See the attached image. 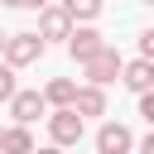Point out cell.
I'll return each instance as SVG.
<instances>
[{
    "mask_svg": "<svg viewBox=\"0 0 154 154\" xmlns=\"http://www.w3.org/2000/svg\"><path fill=\"white\" fill-rule=\"evenodd\" d=\"M0 43H5V34H0Z\"/></svg>",
    "mask_w": 154,
    "mask_h": 154,
    "instance_id": "cell-19",
    "label": "cell"
},
{
    "mask_svg": "<svg viewBox=\"0 0 154 154\" xmlns=\"http://www.w3.org/2000/svg\"><path fill=\"white\" fill-rule=\"evenodd\" d=\"M82 67H87V77H91L96 87H106V82H116V77H120V53H116L111 43H101V48H96Z\"/></svg>",
    "mask_w": 154,
    "mask_h": 154,
    "instance_id": "cell-2",
    "label": "cell"
},
{
    "mask_svg": "<svg viewBox=\"0 0 154 154\" xmlns=\"http://www.w3.org/2000/svg\"><path fill=\"white\" fill-rule=\"evenodd\" d=\"M120 77H125V87L130 91H149V82H154V67H149V58H140V63H120Z\"/></svg>",
    "mask_w": 154,
    "mask_h": 154,
    "instance_id": "cell-9",
    "label": "cell"
},
{
    "mask_svg": "<svg viewBox=\"0 0 154 154\" xmlns=\"http://www.w3.org/2000/svg\"><path fill=\"white\" fill-rule=\"evenodd\" d=\"M10 96H14V67L0 63V101H10Z\"/></svg>",
    "mask_w": 154,
    "mask_h": 154,
    "instance_id": "cell-13",
    "label": "cell"
},
{
    "mask_svg": "<svg viewBox=\"0 0 154 154\" xmlns=\"http://www.w3.org/2000/svg\"><path fill=\"white\" fill-rule=\"evenodd\" d=\"M43 106H48V101H43V91H14V96H10V116H14L19 125L38 120V116H43Z\"/></svg>",
    "mask_w": 154,
    "mask_h": 154,
    "instance_id": "cell-6",
    "label": "cell"
},
{
    "mask_svg": "<svg viewBox=\"0 0 154 154\" xmlns=\"http://www.w3.org/2000/svg\"><path fill=\"white\" fill-rule=\"evenodd\" d=\"M63 10H67L72 19H96V14H101V0H63Z\"/></svg>",
    "mask_w": 154,
    "mask_h": 154,
    "instance_id": "cell-12",
    "label": "cell"
},
{
    "mask_svg": "<svg viewBox=\"0 0 154 154\" xmlns=\"http://www.w3.org/2000/svg\"><path fill=\"white\" fill-rule=\"evenodd\" d=\"M0 53H5V63H10V67H29V63H38L43 38H38V34H10V38L0 43Z\"/></svg>",
    "mask_w": 154,
    "mask_h": 154,
    "instance_id": "cell-1",
    "label": "cell"
},
{
    "mask_svg": "<svg viewBox=\"0 0 154 154\" xmlns=\"http://www.w3.org/2000/svg\"><path fill=\"white\" fill-rule=\"evenodd\" d=\"M29 149H34L29 125H10V130H0V154H29Z\"/></svg>",
    "mask_w": 154,
    "mask_h": 154,
    "instance_id": "cell-8",
    "label": "cell"
},
{
    "mask_svg": "<svg viewBox=\"0 0 154 154\" xmlns=\"http://www.w3.org/2000/svg\"><path fill=\"white\" fill-rule=\"evenodd\" d=\"M140 154H154V135H149V140H140Z\"/></svg>",
    "mask_w": 154,
    "mask_h": 154,
    "instance_id": "cell-17",
    "label": "cell"
},
{
    "mask_svg": "<svg viewBox=\"0 0 154 154\" xmlns=\"http://www.w3.org/2000/svg\"><path fill=\"white\" fill-rule=\"evenodd\" d=\"M29 154H63V144H48V149H29Z\"/></svg>",
    "mask_w": 154,
    "mask_h": 154,
    "instance_id": "cell-18",
    "label": "cell"
},
{
    "mask_svg": "<svg viewBox=\"0 0 154 154\" xmlns=\"http://www.w3.org/2000/svg\"><path fill=\"white\" fill-rule=\"evenodd\" d=\"M140 58H154V29L140 34Z\"/></svg>",
    "mask_w": 154,
    "mask_h": 154,
    "instance_id": "cell-14",
    "label": "cell"
},
{
    "mask_svg": "<svg viewBox=\"0 0 154 154\" xmlns=\"http://www.w3.org/2000/svg\"><path fill=\"white\" fill-rule=\"evenodd\" d=\"M140 116H144V120H154V96H149V91H140Z\"/></svg>",
    "mask_w": 154,
    "mask_h": 154,
    "instance_id": "cell-15",
    "label": "cell"
},
{
    "mask_svg": "<svg viewBox=\"0 0 154 154\" xmlns=\"http://www.w3.org/2000/svg\"><path fill=\"white\" fill-rule=\"evenodd\" d=\"M72 96H77V82L72 77H53L43 87V101H53V106H72Z\"/></svg>",
    "mask_w": 154,
    "mask_h": 154,
    "instance_id": "cell-11",
    "label": "cell"
},
{
    "mask_svg": "<svg viewBox=\"0 0 154 154\" xmlns=\"http://www.w3.org/2000/svg\"><path fill=\"white\" fill-rule=\"evenodd\" d=\"M101 43H106V38H101L96 29H72V34H67V53H72L77 63H87V58H91Z\"/></svg>",
    "mask_w": 154,
    "mask_h": 154,
    "instance_id": "cell-7",
    "label": "cell"
},
{
    "mask_svg": "<svg viewBox=\"0 0 154 154\" xmlns=\"http://www.w3.org/2000/svg\"><path fill=\"white\" fill-rule=\"evenodd\" d=\"M72 111H77V116H101V111H106L101 87H96V82H91V87H82V91L72 96Z\"/></svg>",
    "mask_w": 154,
    "mask_h": 154,
    "instance_id": "cell-10",
    "label": "cell"
},
{
    "mask_svg": "<svg viewBox=\"0 0 154 154\" xmlns=\"http://www.w3.org/2000/svg\"><path fill=\"white\" fill-rule=\"evenodd\" d=\"M130 144H135V135L125 125H116V120L96 130V154H130Z\"/></svg>",
    "mask_w": 154,
    "mask_h": 154,
    "instance_id": "cell-5",
    "label": "cell"
},
{
    "mask_svg": "<svg viewBox=\"0 0 154 154\" xmlns=\"http://www.w3.org/2000/svg\"><path fill=\"white\" fill-rule=\"evenodd\" d=\"M48 135H53V144H77L82 140V116L72 106H58L48 116Z\"/></svg>",
    "mask_w": 154,
    "mask_h": 154,
    "instance_id": "cell-3",
    "label": "cell"
},
{
    "mask_svg": "<svg viewBox=\"0 0 154 154\" xmlns=\"http://www.w3.org/2000/svg\"><path fill=\"white\" fill-rule=\"evenodd\" d=\"M10 10H38V5H48V0H5Z\"/></svg>",
    "mask_w": 154,
    "mask_h": 154,
    "instance_id": "cell-16",
    "label": "cell"
},
{
    "mask_svg": "<svg viewBox=\"0 0 154 154\" xmlns=\"http://www.w3.org/2000/svg\"><path fill=\"white\" fill-rule=\"evenodd\" d=\"M67 34H72V14L63 5H38V38L48 43V38H67Z\"/></svg>",
    "mask_w": 154,
    "mask_h": 154,
    "instance_id": "cell-4",
    "label": "cell"
}]
</instances>
